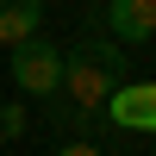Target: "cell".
<instances>
[{"label": "cell", "mask_w": 156, "mask_h": 156, "mask_svg": "<svg viewBox=\"0 0 156 156\" xmlns=\"http://www.w3.org/2000/svg\"><path fill=\"white\" fill-rule=\"evenodd\" d=\"M100 112H106V125L125 131V137H156V81H131V75H125L106 94Z\"/></svg>", "instance_id": "cell-3"}, {"label": "cell", "mask_w": 156, "mask_h": 156, "mask_svg": "<svg viewBox=\"0 0 156 156\" xmlns=\"http://www.w3.org/2000/svg\"><path fill=\"white\" fill-rule=\"evenodd\" d=\"M131 75V56H125V44H112V37H81L75 50H62V94L75 100V106L100 112L106 106V94Z\"/></svg>", "instance_id": "cell-1"}, {"label": "cell", "mask_w": 156, "mask_h": 156, "mask_svg": "<svg viewBox=\"0 0 156 156\" xmlns=\"http://www.w3.org/2000/svg\"><path fill=\"white\" fill-rule=\"evenodd\" d=\"M25 131H31V106H25V94H19V100L0 106V144H6V137H25Z\"/></svg>", "instance_id": "cell-7"}, {"label": "cell", "mask_w": 156, "mask_h": 156, "mask_svg": "<svg viewBox=\"0 0 156 156\" xmlns=\"http://www.w3.org/2000/svg\"><path fill=\"white\" fill-rule=\"evenodd\" d=\"M56 156H106V150H100V144H94V137H69V144H62Z\"/></svg>", "instance_id": "cell-8"}, {"label": "cell", "mask_w": 156, "mask_h": 156, "mask_svg": "<svg viewBox=\"0 0 156 156\" xmlns=\"http://www.w3.org/2000/svg\"><path fill=\"white\" fill-rule=\"evenodd\" d=\"M100 25H106L112 44L144 50V44H156V0H106L100 6Z\"/></svg>", "instance_id": "cell-4"}, {"label": "cell", "mask_w": 156, "mask_h": 156, "mask_svg": "<svg viewBox=\"0 0 156 156\" xmlns=\"http://www.w3.org/2000/svg\"><path fill=\"white\" fill-rule=\"evenodd\" d=\"M44 25V0H0V44H19Z\"/></svg>", "instance_id": "cell-5"}, {"label": "cell", "mask_w": 156, "mask_h": 156, "mask_svg": "<svg viewBox=\"0 0 156 156\" xmlns=\"http://www.w3.org/2000/svg\"><path fill=\"white\" fill-rule=\"evenodd\" d=\"M50 125H56L62 137H94V131H100V112L75 106L69 94H50Z\"/></svg>", "instance_id": "cell-6"}, {"label": "cell", "mask_w": 156, "mask_h": 156, "mask_svg": "<svg viewBox=\"0 0 156 156\" xmlns=\"http://www.w3.org/2000/svg\"><path fill=\"white\" fill-rule=\"evenodd\" d=\"M6 75L25 100H50V94H62V50L31 31L19 44H6Z\"/></svg>", "instance_id": "cell-2"}]
</instances>
